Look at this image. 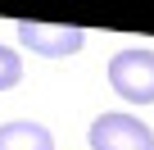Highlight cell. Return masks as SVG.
I'll list each match as a JSON object with an SVG mask.
<instances>
[{
	"mask_svg": "<svg viewBox=\"0 0 154 150\" xmlns=\"http://www.w3.org/2000/svg\"><path fill=\"white\" fill-rule=\"evenodd\" d=\"M23 82V55H14L9 46H0V91H9Z\"/></svg>",
	"mask_w": 154,
	"mask_h": 150,
	"instance_id": "5",
	"label": "cell"
},
{
	"mask_svg": "<svg viewBox=\"0 0 154 150\" xmlns=\"http://www.w3.org/2000/svg\"><path fill=\"white\" fill-rule=\"evenodd\" d=\"M18 41L32 50V55H45V59H68L86 46V32L82 27H54V23H18Z\"/></svg>",
	"mask_w": 154,
	"mask_h": 150,
	"instance_id": "3",
	"label": "cell"
},
{
	"mask_svg": "<svg viewBox=\"0 0 154 150\" xmlns=\"http://www.w3.org/2000/svg\"><path fill=\"white\" fill-rule=\"evenodd\" d=\"M0 150H54V136H50V127L18 118V123L0 127Z\"/></svg>",
	"mask_w": 154,
	"mask_h": 150,
	"instance_id": "4",
	"label": "cell"
},
{
	"mask_svg": "<svg viewBox=\"0 0 154 150\" xmlns=\"http://www.w3.org/2000/svg\"><path fill=\"white\" fill-rule=\"evenodd\" d=\"M91 150H154V132L136 114H100L91 123Z\"/></svg>",
	"mask_w": 154,
	"mask_h": 150,
	"instance_id": "2",
	"label": "cell"
},
{
	"mask_svg": "<svg viewBox=\"0 0 154 150\" xmlns=\"http://www.w3.org/2000/svg\"><path fill=\"white\" fill-rule=\"evenodd\" d=\"M109 87L127 105H154V50H118L109 59Z\"/></svg>",
	"mask_w": 154,
	"mask_h": 150,
	"instance_id": "1",
	"label": "cell"
}]
</instances>
